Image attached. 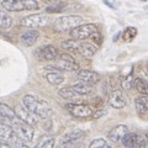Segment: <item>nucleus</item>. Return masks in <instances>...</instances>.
Returning a JSON list of instances; mask_svg holds the SVG:
<instances>
[{"instance_id": "nucleus-17", "label": "nucleus", "mask_w": 148, "mask_h": 148, "mask_svg": "<svg viewBox=\"0 0 148 148\" xmlns=\"http://www.w3.org/2000/svg\"><path fill=\"white\" fill-rule=\"evenodd\" d=\"M128 132V128L125 125H119V126L114 127L111 131L109 132L108 137L110 138L112 142H121V140L125 137V135Z\"/></svg>"}, {"instance_id": "nucleus-30", "label": "nucleus", "mask_w": 148, "mask_h": 148, "mask_svg": "<svg viewBox=\"0 0 148 148\" xmlns=\"http://www.w3.org/2000/svg\"><path fill=\"white\" fill-rule=\"evenodd\" d=\"M132 84H133V77L130 74V75L125 77L123 79L121 80V85L125 90H130L132 88Z\"/></svg>"}, {"instance_id": "nucleus-15", "label": "nucleus", "mask_w": 148, "mask_h": 148, "mask_svg": "<svg viewBox=\"0 0 148 148\" xmlns=\"http://www.w3.org/2000/svg\"><path fill=\"white\" fill-rule=\"evenodd\" d=\"M85 136V132L84 131H80V130H77V131H72L67 133L66 136L63 137V142L61 145L63 147H69V146H73L74 143L79 142L80 140H83Z\"/></svg>"}, {"instance_id": "nucleus-33", "label": "nucleus", "mask_w": 148, "mask_h": 148, "mask_svg": "<svg viewBox=\"0 0 148 148\" xmlns=\"http://www.w3.org/2000/svg\"><path fill=\"white\" fill-rule=\"evenodd\" d=\"M0 35H1V31H0Z\"/></svg>"}, {"instance_id": "nucleus-25", "label": "nucleus", "mask_w": 148, "mask_h": 148, "mask_svg": "<svg viewBox=\"0 0 148 148\" xmlns=\"http://www.w3.org/2000/svg\"><path fill=\"white\" fill-rule=\"evenodd\" d=\"M12 26V17L9 14L0 11V29H10Z\"/></svg>"}, {"instance_id": "nucleus-14", "label": "nucleus", "mask_w": 148, "mask_h": 148, "mask_svg": "<svg viewBox=\"0 0 148 148\" xmlns=\"http://www.w3.org/2000/svg\"><path fill=\"white\" fill-rule=\"evenodd\" d=\"M126 98H125L123 92L121 90H114L111 94L109 95V104L115 109H122L126 106Z\"/></svg>"}, {"instance_id": "nucleus-19", "label": "nucleus", "mask_w": 148, "mask_h": 148, "mask_svg": "<svg viewBox=\"0 0 148 148\" xmlns=\"http://www.w3.org/2000/svg\"><path fill=\"white\" fill-rule=\"evenodd\" d=\"M136 110H137V114L140 115L142 119L146 120L147 114H148V101H147L146 95L136 99Z\"/></svg>"}, {"instance_id": "nucleus-23", "label": "nucleus", "mask_w": 148, "mask_h": 148, "mask_svg": "<svg viewBox=\"0 0 148 148\" xmlns=\"http://www.w3.org/2000/svg\"><path fill=\"white\" fill-rule=\"evenodd\" d=\"M132 86H135V89L138 92H141L142 95H147V92H148V85H147V82L145 79H142V78H136V79H133Z\"/></svg>"}, {"instance_id": "nucleus-27", "label": "nucleus", "mask_w": 148, "mask_h": 148, "mask_svg": "<svg viewBox=\"0 0 148 148\" xmlns=\"http://www.w3.org/2000/svg\"><path fill=\"white\" fill-rule=\"evenodd\" d=\"M54 146V140L51 136H43L41 141L37 143V148H52Z\"/></svg>"}, {"instance_id": "nucleus-12", "label": "nucleus", "mask_w": 148, "mask_h": 148, "mask_svg": "<svg viewBox=\"0 0 148 148\" xmlns=\"http://www.w3.org/2000/svg\"><path fill=\"white\" fill-rule=\"evenodd\" d=\"M58 49L52 45L43 46L36 51V56L41 61H54V58L58 56Z\"/></svg>"}, {"instance_id": "nucleus-20", "label": "nucleus", "mask_w": 148, "mask_h": 148, "mask_svg": "<svg viewBox=\"0 0 148 148\" xmlns=\"http://www.w3.org/2000/svg\"><path fill=\"white\" fill-rule=\"evenodd\" d=\"M0 116L9 120V121H12L14 119H16V114H15V110L11 109L9 105L0 104Z\"/></svg>"}, {"instance_id": "nucleus-28", "label": "nucleus", "mask_w": 148, "mask_h": 148, "mask_svg": "<svg viewBox=\"0 0 148 148\" xmlns=\"http://www.w3.org/2000/svg\"><path fill=\"white\" fill-rule=\"evenodd\" d=\"M89 147L90 148H110V145L105 140H103V138H96V140L90 142Z\"/></svg>"}, {"instance_id": "nucleus-3", "label": "nucleus", "mask_w": 148, "mask_h": 148, "mask_svg": "<svg viewBox=\"0 0 148 148\" xmlns=\"http://www.w3.org/2000/svg\"><path fill=\"white\" fill-rule=\"evenodd\" d=\"M0 140L10 143V145L12 143V145H16V146H26L22 143L21 140L17 138L16 133L14 132V130L11 127L10 121L1 116H0Z\"/></svg>"}, {"instance_id": "nucleus-16", "label": "nucleus", "mask_w": 148, "mask_h": 148, "mask_svg": "<svg viewBox=\"0 0 148 148\" xmlns=\"http://www.w3.org/2000/svg\"><path fill=\"white\" fill-rule=\"evenodd\" d=\"M38 37H40V32L38 31L34 30V29H30V30H27L26 32L22 34L20 41H21V43L24 46H26V47H30V46L36 43V41L38 40Z\"/></svg>"}, {"instance_id": "nucleus-2", "label": "nucleus", "mask_w": 148, "mask_h": 148, "mask_svg": "<svg viewBox=\"0 0 148 148\" xmlns=\"http://www.w3.org/2000/svg\"><path fill=\"white\" fill-rule=\"evenodd\" d=\"M3 8L8 11H25V10H37L40 4L36 0H3Z\"/></svg>"}, {"instance_id": "nucleus-18", "label": "nucleus", "mask_w": 148, "mask_h": 148, "mask_svg": "<svg viewBox=\"0 0 148 148\" xmlns=\"http://www.w3.org/2000/svg\"><path fill=\"white\" fill-rule=\"evenodd\" d=\"M96 51L98 49H96V47L94 45L88 43V42H79L77 52L80 53L83 57H85V58H91V57H94L95 56Z\"/></svg>"}, {"instance_id": "nucleus-22", "label": "nucleus", "mask_w": 148, "mask_h": 148, "mask_svg": "<svg viewBox=\"0 0 148 148\" xmlns=\"http://www.w3.org/2000/svg\"><path fill=\"white\" fill-rule=\"evenodd\" d=\"M72 89L74 90V92H77L78 95H88V94H90L91 92L90 85H88V84H85V83H83V82L73 84Z\"/></svg>"}, {"instance_id": "nucleus-24", "label": "nucleus", "mask_w": 148, "mask_h": 148, "mask_svg": "<svg viewBox=\"0 0 148 148\" xmlns=\"http://www.w3.org/2000/svg\"><path fill=\"white\" fill-rule=\"evenodd\" d=\"M58 94H59L61 98L66 99V100H73V99H75V96L78 95L77 92H74V90L72 89V86H64V88H62V89H59Z\"/></svg>"}, {"instance_id": "nucleus-4", "label": "nucleus", "mask_w": 148, "mask_h": 148, "mask_svg": "<svg viewBox=\"0 0 148 148\" xmlns=\"http://www.w3.org/2000/svg\"><path fill=\"white\" fill-rule=\"evenodd\" d=\"M10 123H11V127L14 130V132L16 133L18 140L25 141V142L32 141L34 135H35V131H34V128H32V126L22 122L21 120H18L17 117L14 119L12 121H10Z\"/></svg>"}, {"instance_id": "nucleus-13", "label": "nucleus", "mask_w": 148, "mask_h": 148, "mask_svg": "<svg viewBox=\"0 0 148 148\" xmlns=\"http://www.w3.org/2000/svg\"><path fill=\"white\" fill-rule=\"evenodd\" d=\"M79 82L85 83L88 85H94L96 83H99L100 80V75L99 73H96L94 71H88V69H83V71H79L77 74Z\"/></svg>"}, {"instance_id": "nucleus-8", "label": "nucleus", "mask_w": 148, "mask_h": 148, "mask_svg": "<svg viewBox=\"0 0 148 148\" xmlns=\"http://www.w3.org/2000/svg\"><path fill=\"white\" fill-rule=\"evenodd\" d=\"M54 59L57 61L56 68L58 69H62V71L66 72H74L79 69V63L68 53H61V54L58 53V56Z\"/></svg>"}, {"instance_id": "nucleus-6", "label": "nucleus", "mask_w": 148, "mask_h": 148, "mask_svg": "<svg viewBox=\"0 0 148 148\" xmlns=\"http://www.w3.org/2000/svg\"><path fill=\"white\" fill-rule=\"evenodd\" d=\"M83 22V18L77 15H68V16H62L58 17L54 21V29L57 31H71L73 27L80 25Z\"/></svg>"}, {"instance_id": "nucleus-26", "label": "nucleus", "mask_w": 148, "mask_h": 148, "mask_svg": "<svg viewBox=\"0 0 148 148\" xmlns=\"http://www.w3.org/2000/svg\"><path fill=\"white\" fill-rule=\"evenodd\" d=\"M78 45H79V41L78 40H66L61 43V47L63 49H68V51H77L78 49Z\"/></svg>"}, {"instance_id": "nucleus-31", "label": "nucleus", "mask_w": 148, "mask_h": 148, "mask_svg": "<svg viewBox=\"0 0 148 148\" xmlns=\"http://www.w3.org/2000/svg\"><path fill=\"white\" fill-rule=\"evenodd\" d=\"M43 3L48 4V5H56V4H59L62 3V0H42Z\"/></svg>"}, {"instance_id": "nucleus-32", "label": "nucleus", "mask_w": 148, "mask_h": 148, "mask_svg": "<svg viewBox=\"0 0 148 148\" xmlns=\"http://www.w3.org/2000/svg\"><path fill=\"white\" fill-rule=\"evenodd\" d=\"M1 147H10V143H8V142H4V141H1V140H0V148H1Z\"/></svg>"}, {"instance_id": "nucleus-11", "label": "nucleus", "mask_w": 148, "mask_h": 148, "mask_svg": "<svg viewBox=\"0 0 148 148\" xmlns=\"http://www.w3.org/2000/svg\"><path fill=\"white\" fill-rule=\"evenodd\" d=\"M15 114H16V117L18 120H21L22 122L30 125V126H35V125L38 123L40 120H41V117L38 116V115L31 112V111L27 110L26 108H18L15 111Z\"/></svg>"}, {"instance_id": "nucleus-21", "label": "nucleus", "mask_w": 148, "mask_h": 148, "mask_svg": "<svg viewBox=\"0 0 148 148\" xmlns=\"http://www.w3.org/2000/svg\"><path fill=\"white\" fill-rule=\"evenodd\" d=\"M46 79H47V82L49 83V84L52 85H59L61 83H63L64 80V77L59 72H49L46 74Z\"/></svg>"}, {"instance_id": "nucleus-5", "label": "nucleus", "mask_w": 148, "mask_h": 148, "mask_svg": "<svg viewBox=\"0 0 148 148\" xmlns=\"http://www.w3.org/2000/svg\"><path fill=\"white\" fill-rule=\"evenodd\" d=\"M98 32V27L94 24H80L75 27H73L69 32V36L71 38H74V40H85V38H89L92 35Z\"/></svg>"}, {"instance_id": "nucleus-9", "label": "nucleus", "mask_w": 148, "mask_h": 148, "mask_svg": "<svg viewBox=\"0 0 148 148\" xmlns=\"http://www.w3.org/2000/svg\"><path fill=\"white\" fill-rule=\"evenodd\" d=\"M66 108L71 112V115H73L77 119H86L94 114V111H92L90 106L84 104H68Z\"/></svg>"}, {"instance_id": "nucleus-1", "label": "nucleus", "mask_w": 148, "mask_h": 148, "mask_svg": "<svg viewBox=\"0 0 148 148\" xmlns=\"http://www.w3.org/2000/svg\"><path fill=\"white\" fill-rule=\"evenodd\" d=\"M22 104L31 112L38 115L41 119H46L51 114V106L45 100H41L34 95H25L22 98Z\"/></svg>"}, {"instance_id": "nucleus-10", "label": "nucleus", "mask_w": 148, "mask_h": 148, "mask_svg": "<svg viewBox=\"0 0 148 148\" xmlns=\"http://www.w3.org/2000/svg\"><path fill=\"white\" fill-rule=\"evenodd\" d=\"M122 145L128 148H140L146 147V138L141 133H126L125 137L121 140Z\"/></svg>"}, {"instance_id": "nucleus-29", "label": "nucleus", "mask_w": 148, "mask_h": 148, "mask_svg": "<svg viewBox=\"0 0 148 148\" xmlns=\"http://www.w3.org/2000/svg\"><path fill=\"white\" fill-rule=\"evenodd\" d=\"M136 35H137V30L135 27H128V29H126L123 32V40L131 41L132 38H135Z\"/></svg>"}, {"instance_id": "nucleus-7", "label": "nucleus", "mask_w": 148, "mask_h": 148, "mask_svg": "<svg viewBox=\"0 0 148 148\" xmlns=\"http://www.w3.org/2000/svg\"><path fill=\"white\" fill-rule=\"evenodd\" d=\"M49 22V17L45 14H32V15L25 16L20 21L22 26H26L29 29H41L47 26Z\"/></svg>"}]
</instances>
